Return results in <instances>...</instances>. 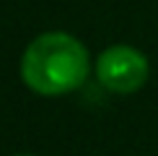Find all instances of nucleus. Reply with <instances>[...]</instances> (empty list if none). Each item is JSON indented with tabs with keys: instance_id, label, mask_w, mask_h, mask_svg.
<instances>
[{
	"instance_id": "obj_1",
	"label": "nucleus",
	"mask_w": 158,
	"mask_h": 156,
	"mask_svg": "<svg viewBox=\"0 0 158 156\" xmlns=\"http://www.w3.org/2000/svg\"><path fill=\"white\" fill-rule=\"evenodd\" d=\"M91 73V57L68 31H44L21 55V78L39 96H62L81 89Z\"/></svg>"
},
{
	"instance_id": "obj_2",
	"label": "nucleus",
	"mask_w": 158,
	"mask_h": 156,
	"mask_svg": "<svg viewBox=\"0 0 158 156\" xmlns=\"http://www.w3.org/2000/svg\"><path fill=\"white\" fill-rule=\"evenodd\" d=\"M96 78L111 94H135L148 81V57L130 44H111L96 57Z\"/></svg>"
},
{
	"instance_id": "obj_3",
	"label": "nucleus",
	"mask_w": 158,
	"mask_h": 156,
	"mask_svg": "<svg viewBox=\"0 0 158 156\" xmlns=\"http://www.w3.org/2000/svg\"><path fill=\"white\" fill-rule=\"evenodd\" d=\"M23 156H29V154H23Z\"/></svg>"
}]
</instances>
